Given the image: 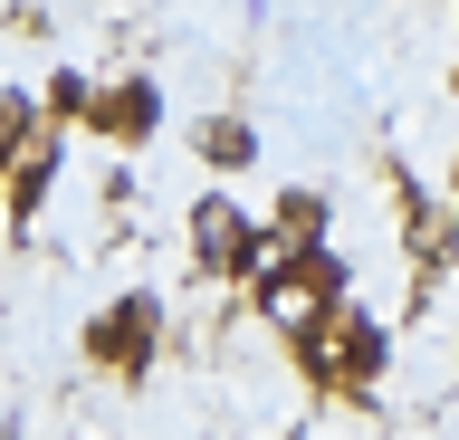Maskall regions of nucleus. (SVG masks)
I'll list each match as a JSON object with an SVG mask.
<instances>
[{
  "label": "nucleus",
  "mask_w": 459,
  "mask_h": 440,
  "mask_svg": "<svg viewBox=\"0 0 459 440\" xmlns=\"http://www.w3.org/2000/svg\"><path fill=\"white\" fill-rule=\"evenodd\" d=\"M153 335H163V306H153V297H115L106 316L86 325V354H96V364H115V374H143V364H153Z\"/></svg>",
  "instance_id": "nucleus-4"
},
{
  "label": "nucleus",
  "mask_w": 459,
  "mask_h": 440,
  "mask_svg": "<svg viewBox=\"0 0 459 440\" xmlns=\"http://www.w3.org/2000/svg\"><path fill=\"white\" fill-rule=\"evenodd\" d=\"M39 134V96H20V87H0V173L20 163V144Z\"/></svg>",
  "instance_id": "nucleus-9"
},
{
  "label": "nucleus",
  "mask_w": 459,
  "mask_h": 440,
  "mask_svg": "<svg viewBox=\"0 0 459 440\" xmlns=\"http://www.w3.org/2000/svg\"><path fill=\"white\" fill-rule=\"evenodd\" d=\"M86 96H96V87H86V77H48V96H39V116H86Z\"/></svg>",
  "instance_id": "nucleus-10"
},
{
  "label": "nucleus",
  "mask_w": 459,
  "mask_h": 440,
  "mask_svg": "<svg viewBox=\"0 0 459 440\" xmlns=\"http://www.w3.org/2000/svg\"><path fill=\"white\" fill-rule=\"evenodd\" d=\"M192 259H201V278H258L268 268V239H258V220L239 202H192Z\"/></svg>",
  "instance_id": "nucleus-2"
},
{
  "label": "nucleus",
  "mask_w": 459,
  "mask_h": 440,
  "mask_svg": "<svg viewBox=\"0 0 459 440\" xmlns=\"http://www.w3.org/2000/svg\"><path fill=\"white\" fill-rule=\"evenodd\" d=\"M86 125H96L106 144H143V134L163 125V87H153V77H115V87L86 96Z\"/></svg>",
  "instance_id": "nucleus-5"
},
{
  "label": "nucleus",
  "mask_w": 459,
  "mask_h": 440,
  "mask_svg": "<svg viewBox=\"0 0 459 440\" xmlns=\"http://www.w3.org/2000/svg\"><path fill=\"white\" fill-rule=\"evenodd\" d=\"M335 306H344V259H335V239H325V249H297V259H278V268H258V316L278 325L287 345H307Z\"/></svg>",
  "instance_id": "nucleus-1"
},
{
  "label": "nucleus",
  "mask_w": 459,
  "mask_h": 440,
  "mask_svg": "<svg viewBox=\"0 0 459 440\" xmlns=\"http://www.w3.org/2000/svg\"><path fill=\"white\" fill-rule=\"evenodd\" d=\"M268 249H287V259H297V249H325V192H287L278 202V220H268Z\"/></svg>",
  "instance_id": "nucleus-7"
},
{
  "label": "nucleus",
  "mask_w": 459,
  "mask_h": 440,
  "mask_svg": "<svg viewBox=\"0 0 459 440\" xmlns=\"http://www.w3.org/2000/svg\"><path fill=\"white\" fill-rule=\"evenodd\" d=\"M192 144H201V163H221V173H239V163H258V134H249L239 116H211V125L192 134Z\"/></svg>",
  "instance_id": "nucleus-8"
},
{
  "label": "nucleus",
  "mask_w": 459,
  "mask_h": 440,
  "mask_svg": "<svg viewBox=\"0 0 459 440\" xmlns=\"http://www.w3.org/2000/svg\"><path fill=\"white\" fill-rule=\"evenodd\" d=\"M57 163H67V144H57V125H39L20 144V163H10V220H39L57 192Z\"/></svg>",
  "instance_id": "nucleus-6"
},
{
  "label": "nucleus",
  "mask_w": 459,
  "mask_h": 440,
  "mask_svg": "<svg viewBox=\"0 0 459 440\" xmlns=\"http://www.w3.org/2000/svg\"><path fill=\"white\" fill-rule=\"evenodd\" d=\"M383 354H393V345H383V325H373V316H354V306H335V316L307 335V364H316L325 383H344V393L383 383Z\"/></svg>",
  "instance_id": "nucleus-3"
}]
</instances>
